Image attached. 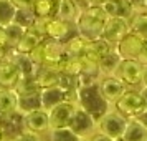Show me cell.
Segmentation results:
<instances>
[{"label":"cell","instance_id":"obj_39","mask_svg":"<svg viewBox=\"0 0 147 141\" xmlns=\"http://www.w3.org/2000/svg\"><path fill=\"white\" fill-rule=\"evenodd\" d=\"M106 0H88V7H99L101 3H104Z\"/></svg>","mask_w":147,"mask_h":141},{"label":"cell","instance_id":"obj_24","mask_svg":"<svg viewBox=\"0 0 147 141\" xmlns=\"http://www.w3.org/2000/svg\"><path fill=\"white\" fill-rule=\"evenodd\" d=\"M129 32L137 35L147 43V10L134 12V15L129 20Z\"/></svg>","mask_w":147,"mask_h":141},{"label":"cell","instance_id":"obj_42","mask_svg":"<svg viewBox=\"0 0 147 141\" xmlns=\"http://www.w3.org/2000/svg\"><path fill=\"white\" fill-rule=\"evenodd\" d=\"M116 141H124V140H122V138H119V140H116Z\"/></svg>","mask_w":147,"mask_h":141},{"label":"cell","instance_id":"obj_15","mask_svg":"<svg viewBox=\"0 0 147 141\" xmlns=\"http://www.w3.org/2000/svg\"><path fill=\"white\" fill-rule=\"evenodd\" d=\"M43 42H45V35L41 33L40 30H36L35 27H32L28 30H25L22 40L15 47V52H17V55H30Z\"/></svg>","mask_w":147,"mask_h":141},{"label":"cell","instance_id":"obj_29","mask_svg":"<svg viewBox=\"0 0 147 141\" xmlns=\"http://www.w3.org/2000/svg\"><path fill=\"white\" fill-rule=\"evenodd\" d=\"M3 32H5L7 45L10 48H15L18 45V42L22 40L23 33H25V28H22L20 25H17V23H12V25H8V27L3 28Z\"/></svg>","mask_w":147,"mask_h":141},{"label":"cell","instance_id":"obj_13","mask_svg":"<svg viewBox=\"0 0 147 141\" xmlns=\"http://www.w3.org/2000/svg\"><path fill=\"white\" fill-rule=\"evenodd\" d=\"M144 43L146 42L139 38L137 35L134 33H129L122 38V40L114 47V50L117 52V55L121 57V60H137V57H139L140 50L144 47Z\"/></svg>","mask_w":147,"mask_h":141},{"label":"cell","instance_id":"obj_2","mask_svg":"<svg viewBox=\"0 0 147 141\" xmlns=\"http://www.w3.org/2000/svg\"><path fill=\"white\" fill-rule=\"evenodd\" d=\"M106 20H107V15L102 12L101 7H86L81 10L78 18L74 20L76 32L86 42L98 40Z\"/></svg>","mask_w":147,"mask_h":141},{"label":"cell","instance_id":"obj_44","mask_svg":"<svg viewBox=\"0 0 147 141\" xmlns=\"http://www.w3.org/2000/svg\"><path fill=\"white\" fill-rule=\"evenodd\" d=\"M80 141H89V140H80Z\"/></svg>","mask_w":147,"mask_h":141},{"label":"cell","instance_id":"obj_34","mask_svg":"<svg viewBox=\"0 0 147 141\" xmlns=\"http://www.w3.org/2000/svg\"><path fill=\"white\" fill-rule=\"evenodd\" d=\"M12 141H41V136L40 134H35V133H30V131H22Z\"/></svg>","mask_w":147,"mask_h":141},{"label":"cell","instance_id":"obj_19","mask_svg":"<svg viewBox=\"0 0 147 141\" xmlns=\"http://www.w3.org/2000/svg\"><path fill=\"white\" fill-rule=\"evenodd\" d=\"M18 111V95L15 90L0 88V118H8Z\"/></svg>","mask_w":147,"mask_h":141},{"label":"cell","instance_id":"obj_36","mask_svg":"<svg viewBox=\"0 0 147 141\" xmlns=\"http://www.w3.org/2000/svg\"><path fill=\"white\" fill-rule=\"evenodd\" d=\"M129 3V7L132 8L134 12H142L146 10V0H126Z\"/></svg>","mask_w":147,"mask_h":141},{"label":"cell","instance_id":"obj_35","mask_svg":"<svg viewBox=\"0 0 147 141\" xmlns=\"http://www.w3.org/2000/svg\"><path fill=\"white\" fill-rule=\"evenodd\" d=\"M17 10H32L35 0H10Z\"/></svg>","mask_w":147,"mask_h":141},{"label":"cell","instance_id":"obj_4","mask_svg":"<svg viewBox=\"0 0 147 141\" xmlns=\"http://www.w3.org/2000/svg\"><path fill=\"white\" fill-rule=\"evenodd\" d=\"M114 110L117 113H121L124 118H127V120H134V118H139L140 114L147 110V101L142 96L140 90L127 88L126 93L116 101Z\"/></svg>","mask_w":147,"mask_h":141},{"label":"cell","instance_id":"obj_22","mask_svg":"<svg viewBox=\"0 0 147 141\" xmlns=\"http://www.w3.org/2000/svg\"><path fill=\"white\" fill-rule=\"evenodd\" d=\"M56 5L58 0H35L32 12L36 20H50L56 17Z\"/></svg>","mask_w":147,"mask_h":141},{"label":"cell","instance_id":"obj_3","mask_svg":"<svg viewBox=\"0 0 147 141\" xmlns=\"http://www.w3.org/2000/svg\"><path fill=\"white\" fill-rule=\"evenodd\" d=\"M35 28L40 30L48 40H55L58 43H66L71 38L78 37L76 32V25L71 22H65L60 18H50V20H36L35 22Z\"/></svg>","mask_w":147,"mask_h":141},{"label":"cell","instance_id":"obj_37","mask_svg":"<svg viewBox=\"0 0 147 141\" xmlns=\"http://www.w3.org/2000/svg\"><path fill=\"white\" fill-rule=\"evenodd\" d=\"M137 61H139L142 67H147V43H144V47H142L139 57H137Z\"/></svg>","mask_w":147,"mask_h":141},{"label":"cell","instance_id":"obj_43","mask_svg":"<svg viewBox=\"0 0 147 141\" xmlns=\"http://www.w3.org/2000/svg\"><path fill=\"white\" fill-rule=\"evenodd\" d=\"M146 10H147V0H146Z\"/></svg>","mask_w":147,"mask_h":141},{"label":"cell","instance_id":"obj_32","mask_svg":"<svg viewBox=\"0 0 147 141\" xmlns=\"http://www.w3.org/2000/svg\"><path fill=\"white\" fill-rule=\"evenodd\" d=\"M15 91H17V95H35L40 93V88L36 85L35 78H22L20 83L15 88Z\"/></svg>","mask_w":147,"mask_h":141},{"label":"cell","instance_id":"obj_40","mask_svg":"<svg viewBox=\"0 0 147 141\" xmlns=\"http://www.w3.org/2000/svg\"><path fill=\"white\" fill-rule=\"evenodd\" d=\"M140 88H147V67H144V75H142V83Z\"/></svg>","mask_w":147,"mask_h":141},{"label":"cell","instance_id":"obj_8","mask_svg":"<svg viewBox=\"0 0 147 141\" xmlns=\"http://www.w3.org/2000/svg\"><path fill=\"white\" fill-rule=\"evenodd\" d=\"M96 121L91 114H88L84 110H81L80 106L76 108V111H74L73 118L69 121V129L73 131L80 140H89L93 134L98 133V129H96Z\"/></svg>","mask_w":147,"mask_h":141},{"label":"cell","instance_id":"obj_27","mask_svg":"<svg viewBox=\"0 0 147 141\" xmlns=\"http://www.w3.org/2000/svg\"><path fill=\"white\" fill-rule=\"evenodd\" d=\"M40 93L35 95H18V111L22 114L40 110Z\"/></svg>","mask_w":147,"mask_h":141},{"label":"cell","instance_id":"obj_12","mask_svg":"<svg viewBox=\"0 0 147 141\" xmlns=\"http://www.w3.org/2000/svg\"><path fill=\"white\" fill-rule=\"evenodd\" d=\"M22 126L23 131H30L35 134L48 133L50 131V120H48V113L45 110H35L30 113H25L22 116Z\"/></svg>","mask_w":147,"mask_h":141},{"label":"cell","instance_id":"obj_10","mask_svg":"<svg viewBox=\"0 0 147 141\" xmlns=\"http://www.w3.org/2000/svg\"><path fill=\"white\" fill-rule=\"evenodd\" d=\"M20 80H22V75L13 60V57L7 55V57L0 58V88L15 90L17 85L20 83Z\"/></svg>","mask_w":147,"mask_h":141},{"label":"cell","instance_id":"obj_23","mask_svg":"<svg viewBox=\"0 0 147 141\" xmlns=\"http://www.w3.org/2000/svg\"><path fill=\"white\" fill-rule=\"evenodd\" d=\"M124 141H147V126H144L137 118L127 120L126 131L122 134Z\"/></svg>","mask_w":147,"mask_h":141},{"label":"cell","instance_id":"obj_14","mask_svg":"<svg viewBox=\"0 0 147 141\" xmlns=\"http://www.w3.org/2000/svg\"><path fill=\"white\" fill-rule=\"evenodd\" d=\"M41 47H43V63H41V67H51L58 70L60 61L65 57V45L55 40L45 38Z\"/></svg>","mask_w":147,"mask_h":141},{"label":"cell","instance_id":"obj_7","mask_svg":"<svg viewBox=\"0 0 147 141\" xmlns=\"http://www.w3.org/2000/svg\"><path fill=\"white\" fill-rule=\"evenodd\" d=\"M142 75L144 67L137 60H121L114 76L122 81L127 88H137L142 83Z\"/></svg>","mask_w":147,"mask_h":141},{"label":"cell","instance_id":"obj_38","mask_svg":"<svg viewBox=\"0 0 147 141\" xmlns=\"http://www.w3.org/2000/svg\"><path fill=\"white\" fill-rule=\"evenodd\" d=\"M89 141H114V140H111V138H107L106 134L96 133V134H93V136L89 138Z\"/></svg>","mask_w":147,"mask_h":141},{"label":"cell","instance_id":"obj_16","mask_svg":"<svg viewBox=\"0 0 147 141\" xmlns=\"http://www.w3.org/2000/svg\"><path fill=\"white\" fill-rule=\"evenodd\" d=\"M66 100H69L68 93L61 87H50L40 90V106L45 111H50L53 106H56V105H60Z\"/></svg>","mask_w":147,"mask_h":141},{"label":"cell","instance_id":"obj_30","mask_svg":"<svg viewBox=\"0 0 147 141\" xmlns=\"http://www.w3.org/2000/svg\"><path fill=\"white\" fill-rule=\"evenodd\" d=\"M35 22H36V17L33 15L32 10H17L13 23H17V25H20L22 28L28 30V28L35 27Z\"/></svg>","mask_w":147,"mask_h":141},{"label":"cell","instance_id":"obj_11","mask_svg":"<svg viewBox=\"0 0 147 141\" xmlns=\"http://www.w3.org/2000/svg\"><path fill=\"white\" fill-rule=\"evenodd\" d=\"M98 87H99V91L102 95V98L111 106H114L116 101L127 91V87L121 80H117L114 75H111V76H101V80L98 81Z\"/></svg>","mask_w":147,"mask_h":141},{"label":"cell","instance_id":"obj_1","mask_svg":"<svg viewBox=\"0 0 147 141\" xmlns=\"http://www.w3.org/2000/svg\"><path fill=\"white\" fill-rule=\"evenodd\" d=\"M74 101H76V105H78L81 110H84L88 114H91L96 123L111 110V105L102 98L98 83H94V85H86V87H78L76 100Z\"/></svg>","mask_w":147,"mask_h":141},{"label":"cell","instance_id":"obj_26","mask_svg":"<svg viewBox=\"0 0 147 141\" xmlns=\"http://www.w3.org/2000/svg\"><path fill=\"white\" fill-rule=\"evenodd\" d=\"M13 60L17 63L18 70H20L22 78H33L38 67L33 63V60L30 58V55H15Z\"/></svg>","mask_w":147,"mask_h":141},{"label":"cell","instance_id":"obj_45","mask_svg":"<svg viewBox=\"0 0 147 141\" xmlns=\"http://www.w3.org/2000/svg\"><path fill=\"white\" fill-rule=\"evenodd\" d=\"M3 141H12V140H3Z\"/></svg>","mask_w":147,"mask_h":141},{"label":"cell","instance_id":"obj_33","mask_svg":"<svg viewBox=\"0 0 147 141\" xmlns=\"http://www.w3.org/2000/svg\"><path fill=\"white\" fill-rule=\"evenodd\" d=\"M50 141H80V138L69 129V128H61V129H50Z\"/></svg>","mask_w":147,"mask_h":141},{"label":"cell","instance_id":"obj_17","mask_svg":"<svg viewBox=\"0 0 147 141\" xmlns=\"http://www.w3.org/2000/svg\"><path fill=\"white\" fill-rule=\"evenodd\" d=\"M99 7L102 8V12L107 17H119V18H124L127 22L131 20V17L134 15V10L129 7V3L126 0H106Z\"/></svg>","mask_w":147,"mask_h":141},{"label":"cell","instance_id":"obj_6","mask_svg":"<svg viewBox=\"0 0 147 141\" xmlns=\"http://www.w3.org/2000/svg\"><path fill=\"white\" fill-rule=\"evenodd\" d=\"M127 33H129V22L119 17H107L99 38L111 48H114Z\"/></svg>","mask_w":147,"mask_h":141},{"label":"cell","instance_id":"obj_9","mask_svg":"<svg viewBox=\"0 0 147 141\" xmlns=\"http://www.w3.org/2000/svg\"><path fill=\"white\" fill-rule=\"evenodd\" d=\"M76 101L66 100L53 106L48 113V120H50V129H61V128H68L69 126V121L73 118L74 111H76Z\"/></svg>","mask_w":147,"mask_h":141},{"label":"cell","instance_id":"obj_21","mask_svg":"<svg viewBox=\"0 0 147 141\" xmlns=\"http://www.w3.org/2000/svg\"><path fill=\"white\" fill-rule=\"evenodd\" d=\"M80 12H81V7L74 0H58V5H56V18L74 23V20L78 18Z\"/></svg>","mask_w":147,"mask_h":141},{"label":"cell","instance_id":"obj_41","mask_svg":"<svg viewBox=\"0 0 147 141\" xmlns=\"http://www.w3.org/2000/svg\"><path fill=\"white\" fill-rule=\"evenodd\" d=\"M3 140H5V138H3V129L0 128V141H3Z\"/></svg>","mask_w":147,"mask_h":141},{"label":"cell","instance_id":"obj_20","mask_svg":"<svg viewBox=\"0 0 147 141\" xmlns=\"http://www.w3.org/2000/svg\"><path fill=\"white\" fill-rule=\"evenodd\" d=\"M109 50H111V47H109L107 43H104L101 38H98V40L86 42L84 50H83V53H81L80 57H83V58H86V60H89V61L98 63Z\"/></svg>","mask_w":147,"mask_h":141},{"label":"cell","instance_id":"obj_31","mask_svg":"<svg viewBox=\"0 0 147 141\" xmlns=\"http://www.w3.org/2000/svg\"><path fill=\"white\" fill-rule=\"evenodd\" d=\"M84 45H86V40L78 35V37H74V38H71L69 42L65 43V53L71 55V57H80L84 50Z\"/></svg>","mask_w":147,"mask_h":141},{"label":"cell","instance_id":"obj_25","mask_svg":"<svg viewBox=\"0 0 147 141\" xmlns=\"http://www.w3.org/2000/svg\"><path fill=\"white\" fill-rule=\"evenodd\" d=\"M119 63H121V57L117 55V52H116L114 48H111V50L98 61V67H99L102 76H111V75H114L117 72Z\"/></svg>","mask_w":147,"mask_h":141},{"label":"cell","instance_id":"obj_28","mask_svg":"<svg viewBox=\"0 0 147 141\" xmlns=\"http://www.w3.org/2000/svg\"><path fill=\"white\" fill-rule=\"evenodd\" d=\"M15 14H17V8L10 0H0V27L5 28L12 25L15 20Z\"/></svg>","mask_w":147,"mask_h":141},{"label":"cell","instance_id":"obj_18","mask_svg":"<svg viewBox=\"0 0 147 141\" xmlns=\"http://www.w3.org/2000/svg\"><path fill=\"white\" fill-rule=\"evenodd\" d=\"M33 78L36 81L38 88L43 90V88H50V87H58L61 73H60V70L51 68V67H38Z\"/></svg>","mask_w":147,"mask_h":141},{"label":"cell","instance_id":"obj_5","mask_svg":"<svg viewBox=\"0 0 147 141\" xmlns=\"http://www.w3.org/2000/svg\"><path fill=\"white\" fill-rule=\"evenodd\" d=\"M126 126H127V118H124L116 110H109L98 121L96 129H98V133L106 134L107 138L116 141V140H119V138H122V134L126 131Z\"/></svg>","mask_w":147,"mask_h":141}]
</instances>
